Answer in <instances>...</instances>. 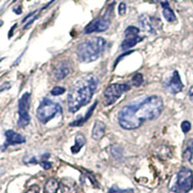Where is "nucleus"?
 I'll return each mask as SVG.
<instances>
[{
	"instance_id": "obj_1",
	"label": "nucleus",
	"mask_w": 193,
	"mask_h": 193,
	"mask_svg": "<svg viewBox=\"0 0 193 193\" xmlns=\"http://www.w3.org/2000/svg\"><path fill=\"white\" fill-rule=\"evenodd\" d=\"M163 108L164 103L159 96H150L124 106L118 113V122L124 130H136L145 121L158 119Z\"/></svg>"
},
{
	"instance_id": "obj_2",
	"label": "nucleus",
	"mask_w": 193,
	"mask_h": 193,
	"mask_svg": "<svg viewBox=\"0 0 193 193\" xmlns=\"http://www.w3.org/2000/svg\"><path fill=\"white\" fill-rule=\"evenodd\" d=\"M99 80L93 74L84 75L74 83L68 93V110L75 113L84 105H87L98 88Z\"/></svg>"
},
{
	"instance_id": "obj_3",
	"label": "nucleus",
	"mask_w": 193,
	"mask_h": 193,
	"mask_svg": "<svg viewBox=\"0 0 193 193\" xmlns=\"http://www.w3.org/2000/svg\"><path fill=\"white\" fill-rule=\"evenodd\" d=\"M105 45L106 42L102 37H92L81 42L76 48L78 60L83 63L96 61L103 52Z\"/></svg>"
},
{
	"instance_id": "obj_4",
	"label": "nucleus",
	"mask_w": 193,
	"mask_h": 193,
	"mask_svg": "<svg viewBox=\"0 0 193 193\" xmlns=\"http://www.w3.org/2000/svg\"><path fill=\"white\" fill-rule=\"evenodd\" d=\"M62 114V107L59 103H57L49 99H42L39 107L37 108V119L42 124H46L49 121L55 118L57 115Z\"/></svg>"
},
{
	"instance_id": "obj_5",
	"label": "nucleus",
	"mask_w": 193,
	"mask_h": 193,
	"mask_svg": "<svg viewBox=\"0 0 193 193\" xmlns=\"http://www.w3.org/2000/svg\"><path fill=\"white\" fill-rule=\"evenodd\" d=\"M193 187V172L187 167H182L176 176V181L171 187L175 193H188Z\"/></svg>"
},
{
	"instance_id": "obj_6",
	"label": "nucleus",
	"mask_w": 193,
	"mask_h": 193,
	"mask_svg": "<svg viewBox=\"0 0 193 193\" xmlns=\"http://www.w3.org/2000/svg\"><path fill=\"white\" fill-rule=\"evenodd\" d=\"M30 102H31V95L30 93H24L21 96V98L18 99V126L19 127H25L30 123V115H29V109H30Z\"/></svg>"
},
{
	"instance_id": "obj_7",
	"label": "nucleus",
	"mask_w": 193,
	"mask_h": 193,
	"mask_svg": "<svg viewBox=\"0 0 193 193\" xmlns=\"http://www.w3.org/2000/svg\"><path fill=\"white\" fill-rule=\"evenodd\" d=\"M128 90H131V86L127 83H114L109 85L103 93L105 104L111 105Z\"/></svg>"
},
{
	"instance_id": "obj_8",
	"label": "nucleus",
	"mask_w": 193,
	"mask_h": 193,
	"mask_svg": "<svg viewBox=\"0 0 193 193\" xmlns=\"http://www.w3.org/2000/svg\"><path fill=\"white\" fill-rule=\"evenodd\" d=\"M140 29L134 26H128L125 31V40L123 41L121 48L123 50H127L128 48L133 47L139 42L143 41V37L139 36Z\"/></svg>"
},
{
	"instance_id": "obj_9",
	"label": "nucleus",
	"mask_w": 193,
	"mask_h": 193,
	"mask_svg": "<svg viewBox=\"0 0 193 193\" xmlns=\"http://www.w3.org/2000/svg\"><path fill=\"white\" fill-rule=\"evenodd\" d=\"M110 26V18L105 16L96 18L85 27L84 33L85 34H92V33H99L104 32Z\"/></svg>"
},
{
	"instance_id": "obj_10",
	"label": "nucleus",
	"mask_w": 193,
	"mask_h": 193,
	"mask_svg": "<svg viewBox=\"0 0 193 193\" xmlns=\"http://www.w3.org/2000/svg\"><path fill=\"white\" fill-rule=\"evenodd\" d=\"M5 143L3 147H1V149L6 150L9 146H14V145H18V144H23V143L26 142V138L24 136H22L21 134L16 132L13 130H9L5 131Z\"/></svg>"
},
{
	"instance_id": "obj_11",
	"label": "nucleus",
	"mask_w": 193,
	"mask_h": 193,
	"mask_svg": "<svg viewBox=\"0 0 193 193\" xmlns=\"http://www.w3.org/2000/svg\"><path fill=\"white\" fill-rule=\"evenodd\" d=\"M71 71V65L68 61H61L53 68L52 74L56 80H63Z\"/></svg>"
},
{
	"instance_id": "obj_12",
	"label": "nucleus",
	"mask_w": 193,
	"mask_h": 193,
	"mask_svg": "<svg viewBox=\"0 0 193 193\" xmlns=\"http://www.w3.org/2000/svg\"><path fill=\"white\" fill-rule=\"evenodd\" d=\"M165 87L167 88V90L171 93V94H173V95L178 94V93H180L183 90V84L182 82L181 76L177 70L174 71L171 78L166 82Z\"/></svg>"
},
{
	"instance_id": "obj_13",
	"label": "nucleus",
	"mask_w": 193,
	"mask_h": 193,
	"mask_svg": "<svg viewBox=\"0 0 193 193\" xmlns=\"http://www.w3.org/2000/svg\"><path fill=\"white\" fill-rule=\"evenodd\" d=\"M155 20V19L154 18L148 16L147 14H142V15H140L138 18L139 24L142 27V29L149 32V33H152V34H155L156 32Z\"/></svg>"
},
{
	"instance_id": "obj_14",
	"label": "nucleus",
	"mask_w": 193,
	"mask_h": 193,
	"mask_svg": "<svg viewBox=\"0 0 193 193\" xmlns=\"http://www.w3.org/2000/svg\"><path fill=\"white\" fill-rule=\"evenodd\" d=\"M59 183L62 193H77L78 191V185L71 178H63Z\"/></svg>"
},
{
	"instance_id": "obj_15",
	"label": "nucleus",
	"mask_w": 193,
	"mask_h": 193,
	"mask_svg": "<svg viewBox=\"0 0 193 193\" xmlns=\"http://www.w3.org/2000/svg\"><path fill=\"white\" fill-rule=\"evenodd\" d=\"M105 124L103 122L99 120H97L95 124H94V127H93V131H92V138L95 139L97 141L101 140L103 136H104V133H105Z\"/></svg>"
},
{
	"instance_id": "obj_16",
	"label": "nucleus",
	"mask_w": 193,
	"mask_h": 193,
	"mask_svg": "<svg viewBox=\"0 0 193 193\" xmlns=\"http://www.w3.org/2000/svg\"><path fill=\"white\" fill-rule=\"evenodd\" d=\"M161 6H162L163 18H165L168 22H174V21H176V19H177L176 15H175L174 11L171 9L169 3L167 1H163V2H161Z\"/></svg>"
},
{
	"instance_id": "obj_17",
	"label": "nucleus",
	"mask_w": 193,
	"mask_h": 193,
	"mask_svg": "<svg viewBox=\"0 0 193 193\" xmlns=\"http://www.w3.org/2000/svg\"><path fill=\"white\" fill-rule=\"evenodd\" d=\"M85 144H86V138H85V136L80 132L77 133L76 136H75V140H74V145L70 148L71 153L77 154Z\"/></svg>"
},
{
	"instance_id": "obj_18",
	"label": "nucleus",
	"mask_w": 193,
	"mask_h": 193,
	"mask_svg": "<svg viewBox=\"0 0 193 193\" xmlns=\"http://www.w3.org/2000/svg\"><path fill=\"white\" fill-rule=\"evenodd\" d=\"M183 160L188 162L193 160V139H189L185 143L184 149L183 151Z\"/></svg>"
},
{
	"instance_id": "obj_19",
	"label": "nucleus",
	"mask_w": 193,
	"mask_h": 193,
	"mask_svg": "<svg viewBox=\"0 0 193 193\" xmlns=\"http://www.w3.org/2000/svg\"><path fill=\"white\" fill-rule=\"evenodd\" d=\"M60 188V183L54 178L49 179L46 183L44 187V193H57L58 189Z\"/></svg>"
},
{
	"instance_id": "obj_20",
	"label": "nucleus",
	"mask_w": 193,
	"mask_h": 193,
	"mask_svg": "<svg viewBox=\"0 0 193 193\" xmlns=\"http://www.w3.org/2000/svg\"><path fill=\"white\" fill-rule=\"evenodd\" d=\"M97 104H98V102H95V103L90 107L89 110L86 112V114H85V115H84L82 118L75 120L74 122L70 123V126H71V127H79V126H82V125H83L85 122H86V121H87V120H88V119L92 116L93 112H94V110L96 109V107H97Z\"/></svg>"
},
{
	"instance_id": "obj_21",
	"label": "nucleus",
	"mask_w": 193,
	"mask_h": 193,
	"mask_svg": "<svg viewBox=\"0 0 193 193\" xmlns=\"http://www.w3.org/2000/svg\"><path fill=\"white\" fill-rule=\"evenodd\" d=\"M143 81H144V77H143V74H140V73L135 74L131 78V83L135 87L141 86V85L143 84Z\"/></svg>"
},
{
	"instance_id": "obj_22",
	"label": "nucleus",
	"mask_w": 193,
	"mask_h": 193,
	"mask_svg": "<svg viewBox=\"0 0 193 193\" xmlns=\"http://www.w3.org/2000/svg\"><path fill=\"white\" fill-rule=\"evenodd\" d=\"M109 193H134L133 189H120L117 187H112L109 189Z\"/></svg>"
},
{
	"instance_id": "obj_23",
	"label": "nucleus",
	"mask_w": 193,
	"mask_h": 193,
	"mask_svg": "<svg viewBox=\"0 0 193 193\" xmlns=\"http://www.w3.org/2000/svg\"><path fill=\"white\" fill-rule=\"evenodd\" d=\"M65 92H66V89L64 88V87L56 86V87H54V88L51 90L50 94H51L52 96H61V95H63Z\"/></svg>"
},
{
	"instance_id": "obj_24",
	"label": "nucleus",
	"mask_w": 193,
	"mask_h": 193,
	"mask_svg": "<svg viewBox=\"0 0 193 193\" xmlns=\"http://www.w3.org/2000/svg\"><path fill=\"white\" fill-rule=\"evenodd\" d=\"M181 128L183 133H187L190 131L191 130V124L189 121H183V122L181 124Z\"/></svg>"
},
{
	"instance_id": "obj_25",
	"label": "nucleus",
	"mask_w": 193,
	"mask_h": 193,
	"mask_svg": "<svg viewBox=\"0 0 193 193\" xmlns=\"http://www.w3.org/2000/svg\"><path fill=\"white\" fill-rule=\"evenodd\" d=\"M118 13L120 16H124L127 13V4L125 2H121L118 7Z\"/></svg>"
},
{
	"instance_id": "obj_26",
	"label": "nucleus",
	"mask_w": 193,
	"mask_h": 193,
	"mask_svg": "<svg viewBox=\"0 0 193 193\" xmlns=\"http://www.w3.org/2000/svg\"><path fill=\"white\" fill-rule=\"evenodd\" d=\"M111 153L115 158H118L117 155H122V149H121L119 146H113L111 149Z\"/></svg>"
},
{
	"instance_id": "obj_27",
	"label": "nucleus",
	"mask_w": 193,
	"mask_h": 193,
	"mask_svg": "<svg viewBox=\"0 0 193 193\" xmlns=\"http://www.w3.org/2000/svg\"><path fill=\"white\" fill-rule=\"evenodd\" d=\"M25 193H40V187L37 184H34Z\"/></svg>"
},
{
	"instance_id": "obj_28",
	"label": "nucleus",
	"mask_w": 193,
	"mask_h": 193,
	"mask_svg": "<svg viewBox=\"0 0 193 193\" xmlns=\"http://www.w3.org/2000/svg\"><path fill=\"white\" fill-rule=\"evenodd\" d=\"M40 164H41V166L44 167L45 169H50L51 166H52V164L50 162H48L47 160H42V161L40 162Z\"/></svg>"
},
{
	"instance_id": "obj_29",
	"label": "nucleus",
	"mask_w": 193,
	"mask_h": 193,
	"mask_svg": "<svg viewBox=\"0 0 193 193\" xmlns=\"http://www.w3.org/2000/svg\"><path fill=\"white\" fill-rule=\"evenodd\" d=\"M11 88V84L9 82H4L1 86H0V92H3L5 90H8Z\"/></svg>"
},
{
	"instance_id": "obj_30",
	"label": "nucleus",
	"mask_w": 193,
	"mask_h": 193,
	"mask_svg": "<svg viewBox=\"0 0 193 193\" xmlns=\"http://www.w3.org/2000/svg\"><path fill=\"white\" fill-rule=\"evenodd\" d=\"M189 99H190L191 103H193V87L189 91Z\"/></svg>"
},
{
	"instance_id": "obj_31",
	"label": "nucleus",
	"mask_w": 193,
	"mask_h": 193,
	"mask_svg": "<svg viewBox=\"0 0 193 193\" xmlns=\"http://www.w3.org/2000/svg\"><path fill=\"white\" fill-rule=\"evenodd\" d=\"M14 12H15L16 14H21V7L18 6V8H14Z\"/></svg>"
},
{
	"instance_id": "obj_32",
	"label": "nucleus",
	"mask_w": 193,
	"mask_h": 193,
	"mask_svg": "<svg viewBox=\"0 0 193 193\" xmlns=\"http://www.w3.org/2000/svg\"><path fill=\"white\" fill-rule=\"evenodd\" d=\"M147 1H149L150 3H158V2H159V0H147Z\"/></svg>"
},
{
	"instance_id": "obj_33",
	"label": "nucleus",
	"mask_w": 193,
	"mask_h": 193,
	"mask_svg": "<svg viewBox=\"0 0 193 193\" xmlns=\"http://www.w3.org/2000/svg\"><path fill=\"white\" fill-rule=\"evenodd\" d=\"M1 25H3V21L0 20V26H1Z\"/></svg>"
},
{
	"instance_id": "obj_34",
	"label": "nucleus",
	"mask_w": 193,
	"mask_h": 193,
	"mask_svg": "<svg viewBox=\"0 0 193 193\" xmlns=\"http://www.w3.org/2000/svg\"><path fill=\"white\" fill-rule=\"evenodd\" d=\"M192 1H193V0H192Z\"/></svg>"
}]
</instances>
